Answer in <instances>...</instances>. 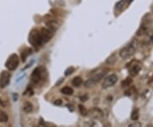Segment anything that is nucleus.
Masks as SVG:
<instances>
[{
    "mask_svg": "<svg viewBox=\"0 0 153 127\" xmlns=\"http://www.w3.org/2000/svg\"><path fill=\"white\" fill-rule=\"evenodd\" d=\"M107 71H108L107 69H104L102 71H100V72H98V73H96L92 78H90V79H89L85 83H84V85H85V87L86 88L93 87L96 83L100 82V81L104 78V76H105L106 74Z\"/></svg>",
    "mask_w": 153,
    "mask_h": 127,
    "instance_id": "f257e3e1",
    "label": "nucleus"
},
{
    "mask_svg": "<svg viewBox=\"0 0 153 127\" xmlns=\"http://www.w3.org/2000/svg\"><path fill=\"white\" fill-rule=\"evenodd\" d=\"M28 41L32 46L34 47H39L40 45L43 44L41 39V36H40V32L37 30V29H33L32 30L31 32L29 33L28 37Z\"/></svg>",
    "mask_w": 153,
    "mask_h": 127,
    "instance_id": "f03ea898",
    "label": "nucleus"
},
{
    "mask_svg": "<svg viewBox=\"0 0 153 127\" xmlns=\"http://www.w3.org/2000/svg\"><path fill=\"white\" fill-rule=\"evenodd\" d=\"M135 46L133 45V44H130L128 45H127L126 47L123 48L121 50H120L119 52V55L120 56H121L123 59H128V58H130L133 54L135 53Z\"/></svg>",
    "mask_w": 153,
    "mask_h": 127,
    "instance_id": "7ed1b4c3",
    "label": "nucleus"
},
{
    "mask_svg": "<svg viewBox=\"0 0 153 127\" xmlns=\"http://www.w3.org/2000/svg\"><path fill=\"white\" fill-rule=\"evenodd\" d=\"M46 72H45V69L43 67H38L33 71V73L32 74L31 79L33 83H38L41 79H43L44 78V74Z\"/></svg>",
    "mask_w": 153,
    "mask_h": 127,
    "instance_id": "20e7f679",
    "label": "nucleus"
},
{
    "mask_svg": "<svg viewBox=\"0 0 153 127\" xmlns=\"http://www.w3.org/2000/svg\"><path fill=\"white\" fill-rule=\"evenodd\" d=\"M19 65V57L16 54H12L8 58L7 61H6L5 66L7 69L9 71H14L17 68Z\"/></svg>",
    "mask_w": 153,
    "mask_h": 127,
    "instance_id": "39448f33",
    "label": "nucleus"
},
{
    "mask_svg": "<svg viewBox=\"0 0 153 127\" xmlns=\"http://www.w3.org/2000/svg\"><path fill=\"white\" fill-rule=\"evenodd\" d=\"M54 33V31L51 30L50 28H47V27L42 28L40 31V36H41V39H42V42H43V44L48 43V42L53 38Z\"/></svg>",
    "mask_w": 153,
    "mask_h": 127,
    "instance_id": "423d86ee",
    "label": "nucleus"
},
{
    "mask_svg": "<svg viewBox=\"0 0 153 127\" xmlns=\"http://www.w3.org/2000/svg\"><path fill=\"white\" fill-rule=\"evenodd\" d=\"M117 81H118V76L116 74H111V75L107 76L104 79L102 84V88L103 89H107L109 87H112L117 83Z\"/></svg>",
    "mask_w": 153,
    "mask_h": 127,
    "instance_id": "0eeeda50",
    "label": "nucleus"
},
{
    "mask_svg": "<svg viewBox=\"0 0 153 127\" xmlns=\"http://www.w3.org/2000/svg\"><path fill=\"white\" fill-rule=\"evenodd\" d=\"M9 79H10V74L6 71L2 72L0 74V87L5 88L9 84Z\"/></svg>",
    "mask_w": 153,
    "mask_h": 127,
    "instance_id": "6e6552de",
    "label": "nucleus"
},
{
    "mask_svg": "<svg viewBox=\"0 0 153 127\" xmlns=\"http://www.w3.org/2000/svg\"><path fill=\"white\" fill-rule=\"evenodd\" d=\"M140 70H141V66L139 64H138V63L132 64L131 67H129V73L131 76L135 77L138 75L139 73L140 72Z\"/></svg>",
    "mask_w": 153,
    "mask_h": 127,
    "instance_id": "1a4fd4ad",
    "label": "nucleus"
},
{
    "mask_svg": "<svg viewBox=\"0 0 153 127\" xmlns=\"http://www.w3.org/2000/svg\"><path fill=\"white\" fill-rule=\"evenodd\" d=\"M90 115L94 119H101L103 117V112L97 107H93L90 110Z\"/></svg>",
    "mask_w": 153,
    "mask_h": 127,
    "instance_id": "9d476101",
    "label": "nucleus"
},
{
    "mask_svg": "<svg viewBox=\"0 0 153 127\" xmlns=\"http://www.w3.org/2000/svg\"><path fill=\"white\" fill-rule=\"evenodd\" d=\"M46 24L48 26V27L51 29V30H53V31H55L57 29V27H59V25H58V22L55 21V20H50V21H46Z\"/></svg>",
    "mask_w": 153,
    "mask_h": 127,
    "instance_id": "9b49d317",
    "label": "nucleus"
},
{
    "mask_svg": "<svg viewBox=\"0 0 153 127\" xmlns=\"http://www.w3.org/2000/svg\"><path fill=\"white\" fill-rule=\"evenodd\" d=\"M126 4H128V2H127V0H120V1L117 3V4H116V7H115L116 10L122 11L123 9L125 8Z\"/></svg>",
    "mask_w": 153,
    "mask_h": 127,
    "instance_id": "f8f14e48",
    "label": "nucleus"
},
{
    "mask_svg": "<svg viewBox=\"0 0 153 127\" xmlns=\"http://www.w3.org/2000/svg\"><path fill=\"white\" fill-rule=\"evenodd\" d=\"M32 109H33V107H32V104L31 102H26L24 103V105H23V110H24V112L29 113H31L32 111Z\"/></svg>",
    "mask_w": 153,
    "mask_h": 127,
    "instance_id": "ddd939ff",
    "label": "nucleus"
},
{
    "mask_svg": "<svg viewBox=\"0 0 153 127\" xmlns=\"http://www.w3.org/2000/svg\"><path fill=\"white\" fill-rule=\"evenodd\" d=\"M61 93L64 94V95H67V96H71L73 94V90L71 89V87H68V86H66L61 89Z\"/></svg>",
    "mask_w": 153,
    "mask_h": 127,
    "instance_id": "4468645a",
    "label": "nucleus"
},
{
    "mask_svg": "<svg viewBox=\"0 0 153 127\" xmlns=\"http://www.w3.org/2000/svg\"><path fill=\"white\" fill-rule=\"evenodd\" d=\"M31 53H32V50H31V49H26L25 50L22 51V53H21V60H22V61H23V62H24V61H26L27 56Z\"/></svg>",
    "mask_w": 153,
    "mask_h": 127,
    "instance_id": "2eb2a0df",
    "label": "nucleus"
},
{
    "mask_svg": "<svg viewBox=\"0 0 153 127\" xmlns=\"http://www.w3.org/2000/svg\"><path fill=\"white\" fill-rule=\"evenodd\" d=\"M83 84V79L80 77H76L74 78L72 80V85L75 87H79L81 84Z\"/></svg>",
    "mask_w": 153,
    "mask_h": 127,
    "instance_id": "dca6fc26",
    "label": "nucleus"
},
{
    "mask_svg": "<svg viewBox=\"0 0 153 127\" xmlns=\"http://www.w3.org/2000/svg\"><path fill=\"white\" fill-rule=\"evenodd\" d=\"M139 117V109L138 108H134L133 110L132 113H131V119L133 120V121H136V120H138Z\"/></svg>",
    "mask_w": 153,
    "mask_h": 127,
    "instance_id": "f3484780",
    "label": "nucleus"
},
{
    "mask_svg": "<svg viewBox=\"0 0 153 127\" xmlns=\"http://www.w3.org/2000/svg\"><path fill=\"white\" fill-rule=\"evenodd\" d=\"M132 82H133V79H131V78H127L126 79H124L121 83V85L123 88H124V87H128V86H129L130 84H132Z\"/></svg>",
    "mask_w": 153,
    "mask_h": 127,
    "instance_id": "a211bd4d",
    "label": "nucleus"
},
{
    "mask_svg": "<svg viewBox=\"0 0 153 127\" xmlns=\"http://www.w3.org/2000/svg\"><path fill=\"white\" fill-rule=\"evenodd\" d=\"M8 119H9V117L7 115V113H4V112L0 111V122H3V123L7 122Z\"/></svg>",
    "mask_w": 153,
    "mask_h": 127,
    "instance_id": "6ab92c4d",
    "label": "nucleus"
},
{
    "mask_svg": "<svg viewBox=\"0 0 153 127\" xmlns=\"http://www.w3.org/2000/svg\"><path fill=\"white\" fill-rule=\"evenodd\" d=\"M116 61H117V58H116V54H113L108 59L106 60V64H108V65H112L116 62Z\"/></svg>",
    "mask_w": 153,
    "mask_h": 127,
    "instance_id": "aec40b11",
    "label": "nucleus"
},
{
    "mask_svg": "<svg viewBox=\"0 0 153 127\" xmlns=\"http://www.w3.org/2000/svg\"><path fill=\"white\" fill-rule=\"evenodd\" d=\"M78 108H79L80 113L83 116H86L88 114V110H87V108L83 105H82V104H80V105L78 106Z\"/></svg>",
    "mask_w": 153,
    "mask_h": 127,
    "instance_id": "412c9836",
    "label": "nucleus"
},
{
    "mask_svg": "<svg viewBox=\"0 0 153 127\" xmlns=\"http://www.w3.org/2000/svg\"><path fill=\"white\" fill-rule=\"evenodd\" d=\"M135 90H136L135 87L134 86H132L131 88H129V89L127 90L124 94H125L126 96H132L133 93H135Z\"/></svg>",
    "mask_w": 153,
    "mask_h": 127,
    "instance_id": "4be33fe9",
    "label": "nucleus"
},
{
    "mask_svg": "<svg viewBox=\"0 0 153 127\" xmlns=\"http://www.w3.org/2000/svg\"><path fill=\"white\" fill-rule=\"evenodd\" d=\"M74 67H68L67 69L66 70V72H65V75L66 76H68V75H70V74H71L74 72Z\"/></svg>",
    "mask_w": 153,
    "mask_h": 127,
    "instance_id": "5701e85b",
    "label": "nucleus"
},
{
    "mask_svg": "<svg viewBox=\"0 0 153 127\" xmlns=\"http://www.w3.org/2000/svg\"><path fill=\"white\" fill-rule=\"evenodd\" d=\"M38 127H48V126H47V124L44 121V119H40V121H39V123H38Z\"/></svg>",
    "mask_w": 153,
    "mask_h": 127,
    "instance_id": "b1692460",
    "label": "nucleus"
},
{
    "mask_svg": "<svg viewBox=\"0 0 153 127\" xmlns=\"http://www.w3.org/2000/svg\"><path fill=\"white\" fill-rule=\"evenodd\" d=\"M128 127H141V124L139 122H135L133 124H131V125H129Z\"/></svg>",
    "mask_w": 153,
    "mask_h": 127,
    "instance_id": "393cba45",
    "label": "nucleus"
},
{
    "mask_svg": "<svg viewBox=\"0 0 153 127\" xmlns=\"http://www.w3.org/2000/svg\"><path fill=\"white\" fill-rule=\"evenodd\" d=\"M80 100L82 101V102H86V101L88 100V96L87 95H84L83 96L80 97Z\"/></svg>",
    "mask_w": 153,
    "mask_h": 127,
    "instance_id": "a878e982",
    "label": "nucleus"
},
{
    "mask_svg": "<svg viewBox=\"0 0 153 127\" xmlns=\"http://www.w3.org/2000/svg\"><path fill=\"white\" fill-rule=\"evenodd\" d=\"M54 103L55 104V105H61V103H62V102H61L60 100H56Z\"/></svg>",
    "mask_w": 153,
    "mask_h": 127,
    "instance_id": "bb28decb",
    "label": "nucleus"
},
{
    "mask_svg": "<svg viewBox=\"0 0 153 127\" xmlns=\"http://www.w3.org/2000/svg\"><path fill=\"white\" fill-rule=\"evenodd\" d=\"M146 127H153V125H151V124H149V125H146Z\"/></svg>",
    "mask_w": 153,
    "mask_h": 127,
    "instance_id": "cd10ccee",
    "label": "nucleus"
},
{
    "mask_svg": "<svg viewBox=\"0 0 153 127\" xmlns=\"http://www.w3.org/2000/svg\"><path fill=\"white\" fill-rule=\"evenodd\" d=\"M151 42H153V34L151 35Z\"/></svg>",
    "mask_w": 153,
    "mask_h": 127,
    "instance_id": "c85d7f7f",
    "label": "nucleus"
},
{
    "mask_svg": "<svg viewBox=\"0 0 153 127\" xmlns=\"http://www.w3.org/2000/svg\"><path fill=\"white\" fill-rule=\"evenodd\" d=\"M0 103H1V101H0Z\"/></svg>",
    "mask_w": 153,
    "mask_h": 127,
    "instance_id": "c756f323",
    "label": "nucleus"
},
{
    "mask_svg": "<svg viewBox=\"0 0 153 127\" xmlns=\"http://www.w3.org/2000/svg\"><path fill=\"white\" fill-rule=\"evenodd\" d=\"M53 127H54V126H53Z\"/></svg>",
    "mask_w": 153,
    "mask_h": 127,
    "instance_id": "7c9ffc66",
    "label": "nucleus"
}]
</instances>
